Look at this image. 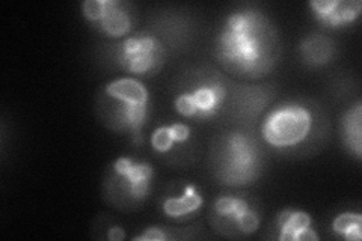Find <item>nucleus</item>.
I'll return each instance as SVG.
<instances>
[{"label":"nucleus","instance_id":"4468645a","mask_svg":"<svg viewBox=\"0 0 362 241\" xmlns=\"http://www.w3.org/2000/svg\"><path fill=\"white\" fill-rule=\"evenodd\" d=\"M361 119L362 109L361 102L350 109L343 119V137L350 151L355 154L356 158L361 157Z\"/></svg>","mask_w":362,"mask_h":241},{"label":"nucleus","instance_id":"f3484780","mask_svg":"<svg viewBox=\"0 0 362 241\" xmlns=\"http://www.w3.org/2000/svg\"><path fill=\"white\" fill-rule=\"evenodd\" d=\"M106 0H85L82 4L83 16L93 23H97L105 14Z\"/></svg>","mask_w":362,"mask_h":241},{"label":"nucleus","instance_id":"423d86ee","mask_svg":"<svg viewBox=\"0 0 362 241\" xmlns=\"http://www.w3.org/2000/svg\"><path fill=\"white\" fill-rule=\"evenodd\" d=\"M112 169L132 199L139 201L148 196L153 180V167L148 163L134 162L129 157H119L115 160Z\"/></svg>","mask_w":362,"mask_h":241},{"label":"nucleus","instance_id":"6ab92c4d","mask_svg":"<svg viewBox=\"0 0 362 241\" xmlns=\"http://www.w3.org/2000/svg\"><path fill=\"white\" fill-rule=\"evenodd\" d=\"M169 129H171V133H173V137H174L175 142H185V141H187V137L190 136L189 125H186L183 122L171 124V125H169Z\"/></svg>","mask_w":362,"mask_h":241},{"label":"nucleus","instance_id":"ddd939ff","mask_svg":"<svg viewBox=\"0 0 362 241\" xmlns=\"http://www.w3.org/2000/svg\"><path fill=\"white\" fill-rule=\"evenodd\" d=\"M300 50H302L303 59L308 64L323 65L331 59L334 49H332V44L329 40L325 37H320V35H315V37L305 38L302 42Z\"/></svg>","mask_w":362,"mask_h":241},{"label":"nucleus","instance_id":"aec40b11","mask_svg":"<svg viewBox=\"0 0 362 241\" xmlns=\"http://www.w3.org/2000/svg\"><path fill=\"white\" fill-rule=\"evenodd\" d=\"M107 237H109V240H112V241H121V240L126 238V234H124V229H122V228L115 226V228L110 229Z\"/></svg>","mask_w":362,"mask_h":241},{"label":"nucleus","instance_id":"f03ea898","mask_svg":"<svg viewBox=\"0 0 362 241\" xmlns=\"http://www.w3.org/2000/svg\"><path fill=\"white\" fill-rule=\"evenodd\" d=\"M218 149V175L223 182L242 186L257 178L262 160L251 136L231 133L223 137Z\"/></svg>","mask_w":362,"mask_h":241},{"label":"nucleus","instance_id":"1a4fd4ad","mask_svg":"<svg viewBox=\"0 0 362 241\" xmlns=\"http://www.w3.org/2000/svg\"><path fill=\"white\" fill-rule=\"evenodd\" d=\"M281 241H317L319 235L311 229V217L305 211L284 210L278 216Z\"/></svg>","mask_w":362,"mask_h":241},{"label":"nucleus","instance_id":"20e7f679","mask_svg":"<svg viewBox=\"0 0 362 241\" xmlns=\"http://www.w3.org/2000/svg\"><path fill=\"white\" fill-rule=\"evenodd\" d=\"M118 61L129 73L146 74L163 62V47L153 37H132L119 44Z\"/></svg>","mask_w":362,"mask_h":241},{"label":"nucleus","instance_id":"39448f33","mask_svg":"<svg viewBox=\"0 0 362 241\" xmlns=\"http://www.w3.org/2000/svg\"><path fill=\"white\" fill-rule=\"evenodd\" d=\"M226 90L219 82H209L175 98L174 106L185 118L209 119L218 113Z\"/></svg>","mask_w":362,"mask_h":241},{"label":"nucleus","instance_id":"0eeeda50","mask_svg":"<svg viewBox=\"0 0 362 241\" xmlns=\"http://www.w3.org/2000/svg\"><path fill=\"white\" fill-rule=\"evenodd\" d=\"M310 6L315 17L331 28L350 25L362 9L359 0H313Z\"/></svg>","mask_w":362,"mask_h":241},{"label":"nucleus","instance_id":"f8f14e48","mask_svg":"<svg viewBox=\"0 0 362 241\" xmlns=\"http://www.w3.org/2000/svg\"><path fill=\"white\" fill-rule=\"evenodd\" d=\"M201 205H202V196L198 193L195 186H187L181 196L166 198L165 202L162 204V208L166 216L178 219V217H185L195 213L197 210L201 208Z\"/></svg>","mask_w":362,"mask_h":241},{"label":"nucleus","instance_id":"f257e3e1","mask_svg":"<svg viewBox=\"0 0 362 241\" xmlns=\"http://www.w3.org/2000/svg\"><path fill=\"white\" fill-rule=\"evenodd\" d=\"M275 40L264 16L254 11L233 13L218 37V56L228 70L262 76L275 62Z\"/></svg>","mask_w":362,"mask_h":241},{"label":"nucleus","instance_id":"6e6552de","mask_svg":"<svg viewBox=\"0 0 362 241\" xmlns=\"http://www.w3.org/2000/svg\"><path fill=\"white\" fill-rule=\"evenodd\" d=\"M249 208V204L239 196H221L214 202V226L225 235L234 237V233L240 234V221Z\"/></svg>","mask_w":362,"mask_h":241},{"label":"nucleus","instance_id":"a211bd4d","mask_svg":"<svg viewBox=\"0 0 362 241\" xmlns=\"http://www.w3.org/2000/svg\"><path fill=\"white\" fill-rule=\"evenodd\" d=\"M168 238H169V235L166 233H163V229H160V228H148V229H146V231H144L138 237H134L133 240L134 241H150V240H153V241H165Z\"/></svg>","mask_w":362,"mask_h":241},{"label":"nucleus","instance_id":"7ed1b4c3","mask_svg":"<svg viewBox=\"0 0 362 241\" xmlns=\"http://www.w3.org/2000/svg\"><path fill=\"white\" fill-rule=\"evenodd\" d=\"M313 127V114L299 105H286L272 110L262 127L264 141L275 148H291L302 143Z\"/></svg>","mask_w":362,"mask_h":241},{"label":"nucleus","instance_id":"9b49d317","mask_svg":"<svg viewBox=\"0 0 362 241\" xmlns=\"http://www.w3.org/2000/svg\"><path fill=\"white\" fill-rule=\"evenodd\" d=\"M97 25L109 37H122L130 30L132 18L124 4L117 0H106L105 14L97 21Z\"/></svg>","mask_w":362,"mask_h":241},{"label":"nucleus","instance_id":"dca6fc26","mask_svg":"<svg viewBox=\"0 0 362 241\" xmlns=\"http://www.w3.org/2000/svg\"><path fill=\"white\" fill-rule=\"evenodd\" d=\"M175 141L173 137L171 129L169 125H163V127H158L153 136H151V145L157 153H166L174 146Z\"/></svg>","mask_w":362,"mask_h":241},{"label":"nucleus","instance_id":"9d476101","mask_svg":"<svg viewBox=\"0 0 362 241\" xmlns=\"http://www.w3.org/2000/svg\"><path fill=\"white\" fill-rule=\"evenodd\" d=\"M106 94L109 98L118 100L127 105H148V89L139 80L132 77H121L113 80L106 86Z\"/></svg>","mask_w":362,"mask_h":241},{"label":"nucleus","instance_id":"2eb2a0df","mask_svg":"<svg viewBox=\"0 0 362 241\" xmlns=\"http://www.w3.org/2000/svg\"><path fill=\"white\" fill-rule=\"evenodd\" d=\"M332 229L346 240L359 241L362 238V216L350 211L339 214L332 222Z\"/></svg>","mask_w":362,"mask_h":241}]
</instances>
